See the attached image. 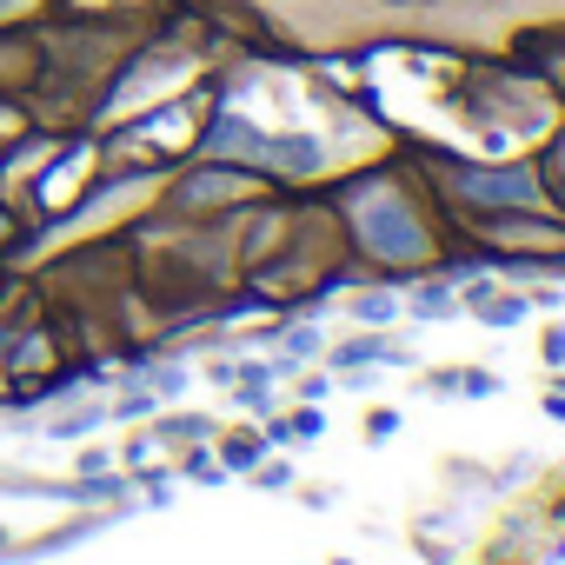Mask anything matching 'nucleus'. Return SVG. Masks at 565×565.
Wrapping results in <instances>:
<instances>
[{
	"label": "nucleus",
	"mask_w": 565,
	"mask_h": 565,
	"mask_svg": "<svg viewBox=\"0 0 565 565\" xmlns=\"http://www.w3.org/2000/svg\"><path fill=\"white\" fill-rule=\"evenodd\" d=\"M472 200H532L525 173H472Z\"/></svg>",
	"instance_id": "f03ea898"
},
{
	"label": "nucleus",
	"mask_w": 565,
	"mask_h": 565,
	"mask_svg": "<svg viewBox=\"0 0 565 565\" xmlns=\"http://www.w3.org/2000/svg\"><path fill=\"white\" fill-rule=\"evenodd\" d=\"M360 220H366V239H380V253H393V259L419 253V226H413V220H406L399 206L373 200V206H360Z\"/></svg>",
	"instance_id": "f257e3e1"
}]
</instances>
